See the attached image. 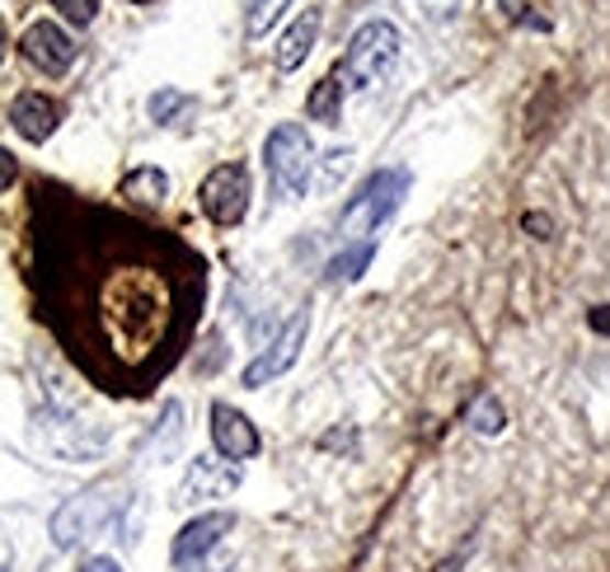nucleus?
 <instances>
[{"mask_svg":"<svg viewBox=\"0 0 610 572\" xmlns=\"http://www.w3.org/2000/svg\"><path fill=\"white\" fill-rule=\"evenodd\" d=\"M399 52H404V38H399L395 24H386V20L362 24L353 33V43H347L343 61L334 66L339 80H343V90H376L380 80L395 76Z\"/></svg>","mask_w":610,"mask_h":572,"instance_id":"f257e3e1","label":"nucleus"},{"mask_svg":"<svg viewBox=\"0 0 610 572\" xmlns=\"http://www.w3.org/2000/svg\"><path fill=\"white\" fill-rule=\"evenodd\" d=\"M184 572H207V568H198V563H193V568H184ZM217 572H231V568H217Z\"/></svg>","mask_w":610,"mask_h":572,"instance_id":"a878e982","label":"nucleus"},{"mask_svg":"<svg viewBox=\"0 0 610 572\" xmlns=\"http://www.w3.org/2000/svg\"><path fill=\"white\" fill-rule=\"evenodd\" d=\"M113 507H118V497H109V493H80V497H71L57 516H52V540H57V549H76L90 530L109 526Z\"/></svg>","mask_w":610,"mask_h":572,"instance_id":"423d86ee","label":"nucleus"},{"mask_svg":"<svg viewBox=\"0 0 610 572\" xmlns=\"http://www.w3.org/2000/svg\"><path fill=\"white\" fill-rule=\"evenodd\" d=\"M80 572H122V568H118V559H103V553H99V559H90Z\"/></svg>","mask_w":610,"mask_h":572,"instance_id":"b1692460","label":"nucleus"},{"mask_svg":"<svg viewBox=\"0 0 610 572\" xmlns=\"http://www.w3.org/2000/svg\"><path fill=\"white\" fill-rule=\"evenodd\" d=\"M465 423L479 431V437H498L502 427H508V413H502V404H498V394H479L475 404H469V413H465Z\"/></svg>","mask_w":610,"mask_h":572,"instance_id":"2eb2a0df","label":"nucleus"},{"mask_svg":"<svg viewBox=\"0 0 610 572\" xmlns=\"http://www.w3.org/2000/svg\"><path fill=\"white\" fill-rule=\"evenodd\" d=\"M287 5L291 0H249V10H244V33H249V38H264V33L282 20Z\"/></svg>","mask_w":610,"mask_h":572,"instance_id":"dca6fc26","label":"nucleus"},{"mask_svg":"<svg viewBox=\"0 0 610 572\" xmlns=\"http://www.w3.org/2000/svg\"><path fill=\"white\" fill-rule=\"evenodd\" d=\"M179 109H188V99L174 94V90H160V94L151 99V117H155V123H169V117L179 113Z\"/></svg>","mask_w":610,"mask_h":572,"instance_id":"6ab92c4d","label":"nucleus"},{"mask_svg":"<svg viewBox=\"0 0 610 572\" xmlns=\"http://www.w3.org/2000/svg\"><path fill=\"white\" fill-rule=\"evenodd\" d=\"M306 334H310V310H296V315L287 319L282 334H277V338L268 343V348L258 352V357L249 361V367H244L240 380H244L249 390H258V385H268V380H277L282 371H291V361L301 357V348H306Z\"/></svg>","mask_w":610,"mask_h":572,"instance_id":"39448f33","label":"nucleus"},{"mask_svg":"<svg viewBox=\"0 0 610 572\" xmlns=\"http://www.w3.org/2000/svg\"><path fill=\"white\" fill-rule=\"evenodd\" d=\"M521 225H526V231H531L535 239H550V235H554V221H550V216H540V212H526V216H521Z\"/></svg>","mask_w":610,"mask_h":572,"instance_id":"4be33fe9","label":"nucleus"},{"mask_svg":"<svg viewBox=\"0 0 610 572\" xmlns=\"http://www.w3.org/2000/svg\"><path fill=\"white\" fill-rule=\"evenodd\" d=\"M315 38H320V10H306L301 20L282 33V43H277V71H296V66L310 57Z\"/></svg>","mask_w":610,"mask_h":572,"instance_id":"f8f14e48","label":"nucleus"},{"mask_svg":"<svg viewBox=\"0 0 610 572\" xmlns=\"http://www.w3.org/2000/svg\"><path fill=\"white\" fill-rule=\"evenodd\" d=\"M20 52L38 66V71L47 76H62V71H71V61H76V43H71V33L57 29L52 20H38V24H29L24 29V38H20Z\"/></svg>","mask_w":610,"mask_h":572,"instance_id":"6e6552de","label":"nucleus"},{"mask_svg":"<svg viewBox=\"0 0 610 572\" xmlns=\"http://www.w3.org/2000/svg\"><path fill=\"white\" fill-rule=\"evenodd\" d=\"M52 5H57L76 29H90L95 14H99V0H52Z\"/></svg>","mask_w":610,"mask_h":572,"instance_id":"a211bd4d","label":"nucleus"},{"mask_svg":"<svg viewBox=\"0 0 610 572\" xmlns=\"http://www.w3.org/2000/svg\"><path fill=\"white\" fill-rule=\"evenodd\" d=\"M136 5H151V0H136Z\"/></svg>","mask_w":610,"mask_h":572,"instance_id":"bb28decb","label":"nucleus"},{"mask_svg":"<svg viewBox=\"0 0 610 572\" xmlns=\"http://www.w3.org/2000/svg\"><path fill=\"white\" fill-rule=\"evenodd\" d=\"M240 489V464L235 460H193L184 474L179 502H207V497H225Z\"/></svg>","mask_w":610,"mask_h":572,"instance_id":"9d476101","label":"nucleus"},{"mask_svg":"<svg viewBox=\"0 0 610 572\" xmlns=\"http://www.w3.org/2000/svg\"><path fill=\"white\" fill-rule=\"evenodd\" d=\"M264 160H268V179L273 193L282 202H296L310 183V169H315V146H310V132L301 123H282L268 132L264 142Z\"/></svg>","mask_w":610,"mask_h":572,"instance_id":"7ed1b4c3","label":"nucleus"},{"mask_svg":"<svg viewBox=\"0 0 610 572\" xmlns=\"http://www.w3.org/2000/svg\"><path fill=\"white\" fill-rule=\"evenodd\" d=\"M10 123H14V132H20L24 142L43 146L47 136L62 127V103H52L47 94H20V99H14V109H10Z\"/></svg>","mask_w":610,"mask_h":572,"instance_id":"9b49d317","label":"nucleus"},{"mask_svg":"<svg viewBox=\"0 0 610 572\" xmlns=\"http://www.w3.org/2000/svg\"><path fill=\"white\" fill-rule=\"evenodd\" d=\"M231 530H235V516H231V512H207V516H198V521H188L179 535H174V545H169L174 568L184 572V568L202 563L207 553H212Z\"/></svg>","mask_w":610,"mask_h":572,"instance_id":"0eeeda50","label":"nucleus"},{"mask_svg":"<svg viewBox=\"0 0 610 572\" xmlns=\"http://www.w3.org/2000/svg\"><path fill=\"white\" fill-rule=\"evenodd\" d=\"M165 193H169V179H165V169H132L127 179H122V198H132V202H146V206H155V202H165Z\"/></svg>","mask_w":610,"mask_h":572,"instance_id":"4468645a","label":"nucleus"},{"mask_svg":"<svg viewBox=\"0 0 610 572\" xmlns=\"http://www.w3.org/2000/svg\"><path fill=\"white\" fill-rule=\"evenodd\" d=\"M371 254H376V245H357V249L339 254L334 263L324 268V282H353V277H362V272H366V263H371Z\"/></svg>","mask_w":610,"mask_h":572,"instance_id":"f3484780","label":"nucleus"},{"mask_svg":"<svg viewBox=\"0 0 610 572\" xmlns=\"http://www.w3.org/2000/svg\"><path fill=\"white\" fill-rule=\"evenodd\" d=\"M418 10H423V14H428L432 24H446L451 14L461 10V0H418Z\"/></svg>","mask_w":610,"mask_h":572,"instance_id":"aec40b11","label":"nucleus"},{"mask_svg":"<svg viewBox=\"0 0 610 572\" xmlns=\"http://www.w3.org/2000/svg\"><path fill=\"white\" fill-rule=\"evenodd\" d=\"M306 113L315 117V123H329V127H334L339 117H343V80H339V71H329V76L315 85V90H310Z\"/></svg>","mask_w":610,"mask_h":572,"instance_id":"ddd939ff","label":"nucleus"},{"mask_svg":"<svg viewBox=\"0 0 610 572\" xmlns=\"http://www.w3.org/2000/svg\"><path fill=\"white\" fill-rule=\"evenodd\" d=\"M212 441H217V456L235 464L258 456V427L235 404H212Z\"/></svg>","mask_w":610,"mask_h":572,"instance_id":"1a4fd4ad","label":"nucleus"},{"mask_svg":"<svg viewBox=\"0 0 610 572\" xmlns=\"http://www.w3.org/2000/svg\"><path fill=\"white\" fill-rule=\"evenodd\" d=\"M20 179V165H14V155L10 150H0V193H5V188Z\"/></svg>","mask_w":610,"mask_h":572,"instance_id":"5701e85b","label":"nucleus"},{"mask_svg":"<svg viewBox=\"0 0 610 572\" xmlns=\"http://www.w3.org/2000/svg\"><path fill=\"white\" fill-rule=\"evenodd\" d=\"M587 328H591V334H601V338H610V305H591L587 310Z\"/></svg>","mask_w":610,"mask_h":572,"instance_id":"412c9836","label":"nucleus"},{"mask_svg":"<svg viewBox=\"0 0 610 572\" xmlns=\"http://www.w3.org/2000/svg\"><path fill=\"white\" fill-rule=\"evenodd\" d=\"M202 212L207 221L217 225H240L244 212H249V169H244L240 160L231 165H217L212 175L202 179Z\"/></svg>","mask_w":610,"mask_h":572,"instance_id":"20e7f679","label":"nucleus"},{"mask_svg":"<svg viewBox=\"0 0 610 572\" xmlns=\"http://www.w3.org/2000/svg\"><path fill=\"white\" fill-rule=\"evenodd\" d=\"M409 183H413L409 169H376V175L357 188V198L343 206V216H339V235H343V239L376 235L380 225H386V221L399 212V206H404Z\"/></svg>","mask_w":610,"mask_h":572,"instance_id":"f03ea898","label":"nucleus"},{"mask_svg":"<svg viewBox=\"0 0 610 572\" xmlns=\"http://www.w3.org/2000/svg\"><path fill=\"white\" fill-rule=\"evenodd\" d=\"M5 47H10V33H5V20H0V61H5Z\"/></svg>","mask_w":610,"mask_h":572,"instance_id":"393cba45","label":"nucleus"}]
</instances>
